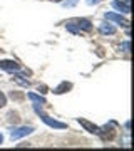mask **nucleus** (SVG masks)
Masks as SVG:
<instances>
[{
  "label": "nucleus",
  "mask_w": 134,
  "mask_h": 151,
  "mask_svg": "<svg viewBox=\"0 0 134 151\" xmlns=\"http://www.w3.org/2000/svg\"><path fill=\"white\" fill-rule=\"evenodd\" d=\"M77 2H79V0H64L62 4H64V7H74Z\"/></svg>",
  "instance_id": "16"
},
{
  "label": "nucleus",
  "mask_w": 134,
  "mask_h": 151,
  "mask_svg": "<svg viewBox=\"0 0 134 151\" xmlns=\"http://www.w3.org/2000/svg\"><path fill=\"white\" fill-rule=\"evenodd\" d=\"M75 27L79 29L80 32L84 30V32H89V30H92V24L89 20H86V19H80V20L75 22Z\"/></svg>",
  "instance_id": "8"
},
{
  "label": "nucleus",
  "mask_w": 134,
  "mask_h": 151,
  "mask_svg": "<svg viewBox=\"0 0 134 151\" xmlns=\"http://www.w3.org/2000/svg\"><path fill=\"white\" fill-rule=\"evenodd\" d=\"M114 126H116L114 123H111L109 126H104V133L101 131L99 134H101L102 138H106V139H113L114 136H116V131H114Z\"/></svg>",
  "instance_id": "7"
},
{
  "label": "nucleus",
  "mask_w": 134,
  "mask_h": 151,
  "mask_svg": "<svg viewBox=\"0 0 134 151\" xmlns=\"http://www.w3.org/2000/svg\"><path fill=\"white\" fill-rule=\"evenodd\" d=\"M121 49L126 50V52H129V49H131V42H124L123 45H121Z\"/></svg>",
  "instance_id": "17"
},
{
  "label": "nucleus",
  "mask_w": 134,
  "mask_h": 151,
  "mask_svg": "<svg viewBox=\"0 0 134 151\" xmlns=\"http://www.w3.org/2000/svg\"><path fill=\"white\" fill-rule=\"evenodd\" d=\"M79 124L84 128L86 131H89V133H94V134H99V128H97L94 123H91V121H87V119H84V118H79Z\"/></svg>",
  "instance_id": "4"
},
{
  "label": "nucleus",
  "mask_w": 134,
  "mask_h": 151,
  "mask_svg": "<svg viewBox=\"0 0 134 151\" xmlns=\"http://www.w3.org/2000/svg\"><path fill=\"white\" fill-rule=\"evenodd\" d=\"M19 119H20V118H19V114H17V113H10V114H9V121H10V123L17 124V123H19Z\"/></svg>",
  "instance_id": "13"
},
{
  "label": "nucleus",
  "mask_w": 134,
  "mask_h": 151,
  "mask_svg": "<svg viewBox=\"0 0 134 151\" xmlns=\"http://www.w3.org/2000/svg\"><path fill=\"white\" fill-rule=\"evenodd\" d=\"M27 97H29L30 101H34V103H40V104H45V99H44L42 96H39V94H34V92H29V94H27Z\"/></svg>",
  "instance_id": "11"
},
{
  "label": "nucleus",
  "mask_w": 134,
  "mask_h": 151,
  "mask_svg": "<svg viewBox=\"0 0 134 151\" xmlns=\"http://www.w3.org/2000/svg\"><path fill=\"white\" fill-rule=\"evenodd\" d=\"M14 79H15V82H17V84H20V86H25V87H29V86H30V82H29V81H25V79H20V76H15Z\"/></svg>",
  "instance_id": "12"
},
{
  "label": "nucleus",
  "mask_w": 134,
  "mask_h": 151,
  "mask_svg": "<svg viewBox=\"0 0 134 151\" xmlns=\"http://www.w3.org/2000/svg\"><path fill=\"white\" fill-rule=\"evenodd\" d=\"M106 19L107 20H113V22H118V24H121V25H129L128 19H124L123 15H118V14H113V12L106 14Z\"/></svg>",
  "instance_id": "6"
},
{
  "label": "nucleus",
  "mask_w": 134,
  "mask_h": 151,
  "mask_svg": "<svg viewBox=\"0 0 134 151\" xmlns=\"http://www.w3.org/2000/svg\"><path fill=\"white\" fill-rule=\"evenodd\" d=\"M35 113L40 114V116H42V121L47 124V126H50V128H57V129H64V128H65V124H64V123H59V121H55V119L49 118L47 114L44 113L40 108H37V106H35Z\"/></svg>",
  "instance_id": "1"
},
{
  "label": "nucleus",
  "mask_w": 134,
  "mask_h": 151,
  "mask_svg": "<svg viewBox=\"0 0 134 151\" xmlns=\"http://www.w3.org/2000/svg\"><path fill=\"white\" fill-rule=\"evenodd\" d=\"M39 91L42 92V94H45V92H47V86H44V84L42 86H39Z\"/></svg>",
  "instance_id": "18"
},
{
  "label": "nucleus",
  "mask_w": 134,
  "mask_h": 151,
  "mask_svg": "<svg viewBox=\"0 0 134 151\" xmlns=\"http://www.w3.org/2000/svg\"><path fill=\"white\" fill-rule=\"evenodd\" d=\"M34 131V128L32 126H24V128H19V129H14L10 133V138L12 139H19V138H24V136H27V134H30Z\"/></svg>",
  "instance_id": "3"
},
{
  "label": "nucleus",
  "mask_w": 134,
  "mask_h": 151,
  "mask_svg": "<svg viewBox=\"0 0 134 151\" xmlns=\"http://www.w3.org/2000/svg\"><path fill=\"white\" fill-rule=\"evenodd\" d=\"M87 4H89V5H92V4H99V0H86Z\"/></svg>",
  "instance_id": "19"
},
{
  "label": "nucleus",
  "mask_w": 134,
  "mask_h": 151,
  "mask_svg": "<svg viewBox=\"0 0 134 151\" xmlns=\"http://www.w3.org/2000/svg\"><path fill=\"white\" fill-rule=\"evenodd\" d=\"M113 7L123 14H129L131 12V0H114Z\"/></svg>",
  "instance_id": "2"
},
{
  "label": "nucleus",
  "mask_w": 134,
  "mask_h": 151,
  "mask_svg": "<svg viewBox=\"0 0 134 151\" xmlns=\"http://www.w3.org/2000/svg\"><path fill=\"white\" fill-rule=\"evenodd\" d=\"M52 2H60V0H52Z\"/></svg>",
  "instance_id": "21"
},
{
  "label": "nucleus",
  "mask_w": 134,
  "mask_h": 151,
  "mask_svg": "<svg viewBox=\"0 0 134 151\" xmlns=\"http://www.w3.org/2000/svg\"><path fill=\"white\" fill-rule=\"evenodd\" d=\"M0 69L9 70V72H17L20 69V65L17 64L15 60H0Z\"/></svg>",
  "instance_id": "5"
},
{
  "label": "nucleus",
  "mask_w": 134,
  "mask_h": 151,
  "mask_svg": "<svg viewBox=\"0 0 134 151\" xmlns=\"http://www.w3.org/2000/svg\"><path fill=\"white\" fill-rule=\"evenodd\" d=\"M69 89H72V84H70V82H62L60 86H57L54 89V92H55V94H64V92H67Z\"/></svg>",
  "instance_id": "10"
},
{
  "label": "nucleus",
  "mask_w": 134,
  "mask_h": 151,
  "mask_svg": "<svg viewBox=\"0 0 134 151\" xmlns=\"http://www.w3.org/2000/svg\"><path fill=\"white\" fill-rule=\"evenodd\" d=\"M10 97H12V99H15V101H20V99H24V94H20V92H15V91H12V92H10Z\"/></svg>",
  "instance_id": "14"
},
{
  "label": "nucleus",
  "mask_w": 134,
  "mask_h": 151,
  "mask_svg": "<svg viewBox=\"0 0 134 151\" xmlns=\"http://www.w3.org/2000/svg\"><path fill=\"white\" fill-rule=\"evenodd\" d=\"M4 143V136H2V133H0V145Z\"/></svg>",
  "instance_id": "20"
},
{
  "label": "nucleus",
  "mask_w": 134,
  "mask_h": 151,
  "mask_svg": "<svg viewBox=\"0 0 134 151\" xmlns=\"http://www.w3.org/2000/svg\"><path fill=\"white\" fill-rule=\"evenodd\" d=\"M99 30H101V34H104V35H113V34H116V27H113L111 24H102Z\"/></svg>",
  "instance_id": "9"
},
{
  "label": "nucleus",
  "mask_w": 134,
  "mask_h": 151,
  "mask_svg": "<svg viewBox=\"0 0 134 151\" xmlns=\"http://www.w3.org/2000/svg\"><path fill=\"white\" fill-rule=\"evenodd\" d=\"M5 104H7V97H5V94L0 91V109L2 108H5Z\"/></svg>",
  "instance_id": "15"
}]
</instances>
